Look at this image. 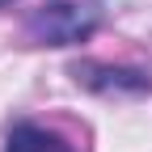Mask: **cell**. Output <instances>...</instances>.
<instances>
[{
    "mask_svg": "<svg viewBox=\"0 0 152 152\" xmlns=\"http://www.w3.org/2000/svg\"><path fill=\"white\" fill-rule=\"evenodd\" d=\"M4 152H72V144L64 135H55V131L38 127V123H21V127L9 131Z\"/></svg>",
    "mask_w": 152,
    "mask_h": 152,
    "instance_id": "obj_2",
    "label": "cell"
},
{
    "mask_svg": "<svg viewBox=\"0 0 152 152\" xmlns=\"http://www.w3.org/2000/svg\"><path fill=\"white\" fill-rule=\"evenodd\" d=\"M93 26H97V13H93V9H80V4H51V9H42L30 21V30L42 38V42H51V47L80 42V38L93 34Z\"/></svg>",
    "mask_w": 152,
    "mask_h": 152,
    "instance_id": "obj_1",
    "label": "cell"
},
{
    "mask_svg": "<svg viewBox=\"0 0 152 152\" xmlns=\"http://www.w3.org/2000/svg\"><path fill=\"white\" fill-rule=\"evenodd\" d=\"M0 4H9V0H0Z\"/></svg>",
    "mask_w": 152,
    "mask_h": 152,
    "instance_id": "obj_3",
    "label": "cell"
}]
</instances>
